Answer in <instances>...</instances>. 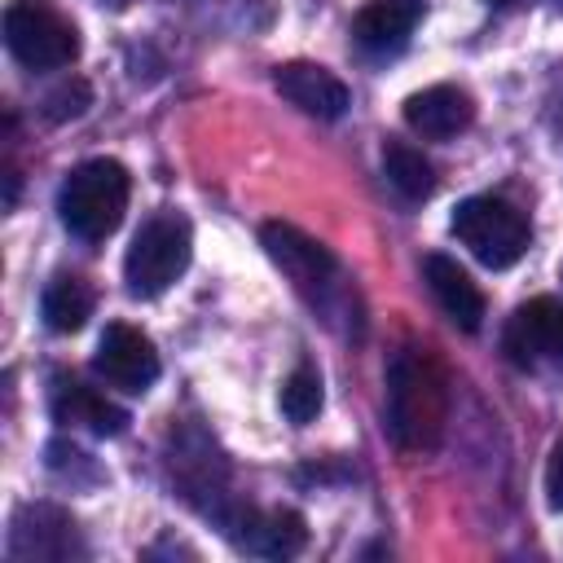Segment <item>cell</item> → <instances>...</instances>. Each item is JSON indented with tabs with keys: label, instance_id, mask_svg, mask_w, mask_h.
Returning a JSON list of instances; mask_svg holds the SVG:
<instances>
[{
	"label": "cell",
	"instance_id": "6da1fadb",
	"mask_svg": "<svg viewBox=\"0 0 563 563\" xmlns=\"http://www.w3.org/2000/svg\"><path fill=\"white\" fill-rule=\"evenodd\" d=\"M449 422V374L444 365L405 343L387 356V435L405 453H431Z\"/></svg>",
	"mask_w": 563,
	"mask_h": 563
},
{
	"label": "cell",
	"instance_id": "7a4b0ae2",
	"mask_svg": "<svg viewBox=\"0 0 563 563\" xmlns=\"http://www.w3.org/2000/svg\"><path fill=\"white\" fill-rule=\"evenodd\" d=\"M128 194H132V176L119 158H88L70 167V176L62 180V194H57L62 224L79 242H101L119 229L128 211Z\"/></svg>",
	"mask_w": 563,
	"mask_h": 563
},
{
	"label": "cell",
	"instance_id": "3957f363",
	"mask_svg": "<svg viewBox=\"0 0 563 563\" xmlns=\"http://www.w3.org/2000/svg\"><path fill=\"white\" fill-rule=\"evenodd\" d=\"M189 251H194V233H189V220L180 211L150 216L136 229V238L128 246V260H123L128 295H136V299L163 295L189 268Z\"/></svg>",
	"mask_w": 563,
	"mask_h": 563
},
{
	"label": "cell",
	"instance_id": "277c9868",
	"mask_svg": "<svg viewBox=\"0 0 563 563\" xmlns=\"http://www.w3.org/2000/svg\"><path fill=\"white\" fill-rule=\"evenodd\" d=\"M449 229L484 268H510L528 251V220H523V211L510 207L506 198H493V194L462 198L453 207Z\"/></svg>",
	"mask_w": 563,
	"mask_h": 563
},
{
	"label": "cell",
	"instance_id": "5b68a950",
	"mask_svg": "<svg viewBox=\"0 0 563 563\" xmlns=\"http://www.w3.org/2000/svg\"><path fill=\"white\" fill-rule=\"evenodd\" d=\"M4 48L26 70H62L79 57V31L44 0H13L4 9Z\"/></svg>",
	"mask_w": 563,
	"mask_h": 563
},
{
	"label": "cell",
	"instance_id": "8992f818",
	"mask_svg": "<svg viewBox=\"0 0 563 563\" xmlns=\"http://www.w3.org/2000/svg\"><path fill=\"white\" fill-rule=\"evenodd\" d=\"M260 242L268 251V260L290 277V286L312 303V308H330L334 295L343 290V273H339V260L330 255L325 242L308 238L303 229L286 224V220H268L260 229Z\"/></svg>",
	"mask_w": 563,
	"mask_h": 563
},
{
	"label": "cell",
	"instance_id": "52a82bcc",
	"mask_svg": "<svg viewBox=\"0 0 563 563\" xmlns=\"http://www.w3.org/2000/svg\"><path fill=\"white\" fill-rule=\"evenodd\" d=\"M501 347L519 369H563V299L537 295L519 303L506 321Z\"/></svg>",
	"mask_w": 563,
	"mask_h": 563
},
{
	"label": "cell",
	"instance_id": "ba28073f",
	"mask_svg": "<svg viewBox=\"0 0 563 563\" xmlns=\"http://www.w3.org/2000/svg\"><path fill=\"white\" fill-rule=\"evenodd\" d=\"M224 537L246 550V554H260V559H290L308 545V523L299 510H286V506H273V510H255V506H224L216 510Z\"/></svg>",
	"mask_w": 563,
	"mask_h": 563
},
{
	"label": "cell",
	"instance_id": "9c48e42d",
	"mask_svg": "<svg viewBox=\"0 0 563 563\" xmlns=\"http://www.w3.org/2000/svg\"><path fill=\"white\" fill-rule=\"evenodd\" d=\"M92 369L110 387H119V391H145L158 378V352H154L150 334H141L136 325L110 321L106 334H101V343H97Z\"/></svg>",
	"mask_w": 563,
	"mask_h": 563
},
{
	"label": "cell",
	"instance_id": "30bf717a",
	"mask_svg": "<svg viewBox=\"0 0 563 563\" xmlns=\"http://www.w3.org/2000/svg\"><path fill=\"white\" fill-rule=\"evenodd\" d=\"M273 84L295 110H303L312 119H343V110L352 106L347 84L317 62H282L273 70Z\"/></svg>",
	"mask_w": 563,
	"mask_h": 563
},
{
	"label": "cell",
	"instance_id": "8fae6325",
	"mask_svg": "<svg viewBox=\"0 0 563 563\" xmlns=\"http://www.w3.org/2000/svg\"><path fill=\"white\" fill-rule=\"evenodd\" d=\"M84 545L75 541V523H70L66 510H57L48 501L18 510L13 532H9V554L13 559H70Z\"/></svg>",
	"mask_w": 563,
	"mask_h": 563
},
{
	"label": "cell",
	"instance_id": "7c38bea8",
	"mask_svg": "<svg viewBox=\"0 0 563 563\" xmlns=\"http://www.w3.org/2000/svg\"><path fill=\"white\" fill-rule=\"evenodd\" d=\"M422 18V0H369L352 18V44L365 57H396Z\"/></svg>",
	"mask_w": 563,
	"mask_h": 563
},
{
	"label": "cell",
	"instance_id": "4fadbf2b",
	"mask_svg": "<svg viewBox=\"0 0 563 563\" xmlns=\"http://www.w3.org/2000/svg\"><path fill=\"white\" fill-rule=\"evenodd\" d=\"M405 123L427 141H449L475 123V101L457 84H431L405 101Z\"/></svg>",
	"mask_w": 563,
	"mask_h": 563
},
{
	"label": "cell",
	"instance_id": "5bb4252c",
	"mask_svg": "<svg viewBox=\"0 0 563 563\" xmlns=\"http://www.w3.org/2000/svg\"><path fill=\"white\" fill-rule=\"evenodd\" d=\"M422 282H427V290L435 295V303L444 308V317H449L453 325L479 330V321H484V295H479V286L471 282V273H466L457 260H449V255H427V260H422Z\"/></svg>",
	"mask_w": 563,
	"mask_h": 563
},
{
	"label": "cell",
	"instance_id": "9a60e30c",
	"mask_svg": "<svg viewBox=\"0 0 563 563\" xmlns=\"http://www.w3.org/2000/svg\"><path fill=\"white\" fill-rule=\"evenodd\" d=\"M48 405H53V418H57V422L88 427L92 435H123V431H128V413H123L114 400H106L101 391L84 387L79 378L57 374V378H53V396H48Z\"/></svg>",
	"mask_w": 563,
	"mask_h": 563
},
{
	"label": "cell",
	"instance_id": "2e32d148",
	"mask_svg": "<svg viewBox=\"0 0 563 563\" xmlns=\"http://www.w3.org/2000/svg\"><path fill=\"white\" fill-rule=\"evenodd\" d=\"M92 303H97V290L79 273H62V277H53L44 286L40 312H44V325L53 334H75L92 317Z\"/></svg>",
	"mask_w": 563,
	"mask_h": 563
},
{
	"label": "cell",
	"instance_id": "e0dca14e",
	"mask_svg": "<svg viewBox=\"0 0 563 563\" xmlns=\"http://www.w3.org/2000/svg\"><path fill=\"white\" fill-rule=\"evenodd\" d=\"M383 176L387 185L405 198V202H422L435 194V167L427 163V154L409 141H387L383 145Z\"/></svg>",
	"mask_w": 563,
	"mask_h": 563
},
{
	"label": "cell",
	"instance_id": "ac0fdd59",
	"mask_svg": "<svg viewBox=\"0 0 563 563\" xmlns=\"http://www.w3.org/2000/svg\"><path fill=\"white\" fill-rule=\"evenodd\" d=\"M277 405L286 413V422L295 427H308L317 413H321V374L312 365H295L277 391Z\"/></svg>",
	"mask_w": 563,
	"mask_h": 563
},
{
	"label": "cell",
	"instance_id": "d6986e66",
	"mask_svg": "<svg viewBox=\"0 0 563 563\" xmlns=\"http://www.w3.org/2000/svg\"><path fill=\"white\" fill-rule=\"evenodd\" d=\"M88 101H92L88 84H84V79H70V84H62L57 92H48L44 114H48L53 123H62V119H79V114L88 110Z\"/></svg>",
	"mask_w": 563,
	"mask_h": 563
},
{
	"label": "cell",
	"instance_id": "ffe728a7",
	"mask_svg": "<svg viewBox=\"0 0 563 563\" xmlns=\"http://www.w3.org/2000/svg\"><path fill=\"white\" fill-rule=\"evenodd\" d=\"M545 493H550V506L563 510V440L550 449V462H545Z\"/></svg>",
	"mask_w": 563,
	"mask_h": 563
},
{
	"label": "cell",
	"instance_id": "44dd1931",
	"mask_svg": "<svg viewBox=\"0 0 563 563\" xmlns=\"http://www.w3.org/2000/svg\"><path fill=\"white\" fill-rule=\"evenodd\" d=\"M106 4H128V0H106Z\"/></svg>",
	"mask_w": 563,
	"mask_h": 563
},
{
	"label": "cell",
	"instance_id": "7402d4cb",
	"mask_svg": "<svg viewBox=\"0 0 563 563\" xmlns=\"http://www.w3.org/2000/svg\"><path fill=\"white\" fill-rule=\"evenodd\" d=\"M493 4H515V0H493Z\"/></svg>",
	"mask_w": 563,
	"mask_h": 563
}]
</instances>
